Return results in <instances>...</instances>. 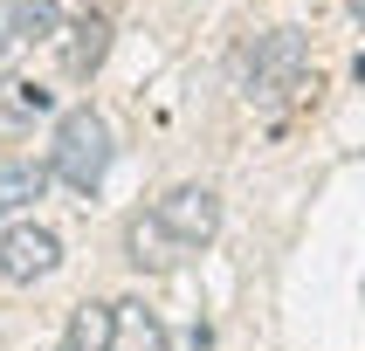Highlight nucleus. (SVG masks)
Returning a JSON list of instances; mask_svg holds the SVG:
<instances>
[{"instance_id":"2","label":"nucleus","mask_w":365,"mask_h":351,"mask_svg":"<svg viewBox=\"0 0 365 351\" xmlns=\"http://www.w3.org/2000/svg\"><path fill=\"white\" fill-rule=\"evenodd\" d=\"M48 172H56L62 186H76V193H97L103 186V172H110V124H103L90 103L62 110L56 145H48Z\"/></svg>"},{"instance_id":"13","label":"nucleus","mask_w":365,"mask_h":351,"mask_svg":"<svg viewBox=\"0 0 365 351\" xmlns=\"http://www.w3.org/2000/svg\"><path fill=\"white\" fill-rule=\"evenodd\" d=\"M359 83H365V56H359Z\"/></svg>"},{"instance_id":"12","label":"nucleus","mask_w":365,"mask_h":351,"mask_svg":"<svg viewBox=\"0 0 365 351\" xmlns=\"http://www.w3.org/2000/svg\"><path fill=\"white\" fill-rule=\"evenodd\" d=\"M345 7H351V14H359V21H365V0H345Z\"/></svg>"},{"instance_id":"4","label":"nucleus","mask_w":365,"mask_h":351,"mask_svg":"<svg viewBox=\"0 0 365 351\" xmlns=\"http://www.w3.org/2000/svg\"><path fill=\"white\" fill-rule=\"evenodd\" d=\"M62 262V241H56V227H7L0 234V276L7 283H41V276H56Z\"/></svg>"},{"instance_id":"7","label":"nucleus","mask_w":365,"mask_h":351,"mask_svg":"<svg viewBox=\"0 0 365 351\" xmlns=\"http://www.w3.org/2000/svg\"><path fill=\"white\" fill-rule=\"evenodd\" d=\"M48 165H35V159H21V165H0V221L14 214V206H28V200H41L48 193Z\"/></svg>"},{"instance_id":"11","label":"nucleus","mask_w":365,"mask_h":351,"mask_svg":"<svg viewBox=\"0 0 365 351\" xmlns=\"http://www.w3.org/2000/svg\"><path fill=\"white\" fill-rule=\"evenodd\" d=\"M21 41H28V28H21V0H0V62L14 56Z\"/></svg>"},{"instance_id":"6","label":"nucleus","mask_w":365,"mask_h":351,"mask_svg":"<svg viewBox=\"0 0 365 351\" xmlns=\"http://www.w3.org/2000/svg\"><path fill=\"white\" fill-rule=\"evenodd\" d=\"M110 351H173V337L138 296H124V303H110Z\"/></svg>"},{"instance_id":"1","label":"nucleus","mask_w":365,"mask_h":351,"mask_svg":"<svg viewBox=\"0 0 365 351\" xmlns=\"http://www.w3.org/2000/svg\"><path fill=\"white\" fill-rule=\"evenodd\" d=\"M235 83L255 110H283V103L310 97L317 76H310V48L297 28H276V35H255L235 48Z\"/></svg>"},{"instance_id":"3","label":"nucleus","mask_w":365,"mask_h":351,"mask_svg":"<svg viewBox=\"0 0 365 351\" xmlns=\"http://www.w3.org/2000/svg\"><path fill=\"white\" fill-rule=\"evenodd\" d=\"M152 214L165 221V234H173L180 248H207L214 234H221V193H214V186H173Z\"/></svg>"},{"instance_id":"8","label":"nucleus","mask_w":365,"mask_h":351,"mask_svg":"<svg viewBox=\"0 0 365 351\" xmlns=\"http://www.w3.org/2000/svg\"><path fill=\"white\" fill-rule=\"evenodd\" d=\"M173 248H180V241L165 234V221H159V214H152V221H145V214L131 221V262H138V268H173V262H180Z\"/></svg>"},{"instance_id":"10","label":"nucleus","mask_w":365,"mask_h":351,"mask_svg":"<svg viewBox=\"0 0 365 351\" xmlns=\"http://www.w3.org/2000/svg\"><path fill=\"white\" fill-rule=\"evenodd\" d=\"M21 28H28V41L56 35V0H21Z\"/></svg>"},{"instance_id":"9","label":"nucleus","mask_w":365,"mask_h":351,"mask_svg":"<svg viewBox=\"0 0 365 351\" xmlns=\"http://www.w3.org/2000/svg\"><path fill=\"white\" fill-rule=\"evenodd\" d=\"M56 351H110V303H83Z\"/></svg>"},{"instance_id":"5","label":"nucleus","mask_w":365,"mask_h":351,"mask_svg":"<svg viewBox=\"0 0 365 351\" xmlns=\"http://www.w3.org/2000/svg\"><path fill=\"white\" fill-rule=\"evenodd\" d=\"M103 56H110V14L90 7V14H76V21H69V35H62V69H69L76 83H90L103 69Z\"/></svg>"}]
</instances>
